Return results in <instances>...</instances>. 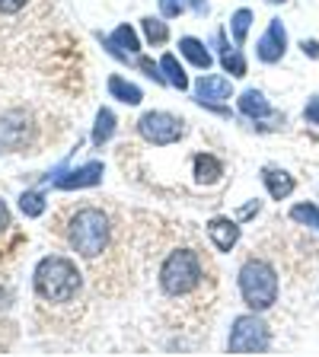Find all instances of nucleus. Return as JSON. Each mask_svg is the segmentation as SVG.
Returning a JSON list of instances; mask_svg holds the SVG:
<instances>
[{
    "label": "nucleus",
    "instance_id": "nucleus-1",
    "mask_svg": "<svg viewBox=\"0 0 319 357\" xmlns=\"http://www.w3.org/2000/svg\"><path fill=\"white\" fill-rule=\"evenodd\" d=\"M156 287L163 303L172 306L182 322L198 319L208 306H214V268L195 245H176L156 268Z\"/></svg>",
    "mask_w": 319,
    "mask_h": 357
},
{
    "label": "nucleus",
    "instance_id": "nucleus-2",
    "mask_svg": "<svg viewBox=\"0 0 319 357\" xmlns=\"http://www.w3.org/2000/svg\"><path fill=\"white\" fill-rule=\"evenodd\" d=\"M115 227L119 223L112 220L109 211L96 208V204H80V208L67 211L58 223V233L93 268L96 281L103 278V268L105 278H109V261L115 255Z\"/></svg>",
    "mask_w": 319,
    "mask_h": 357
},
{
    "label": "nucleus",
    "instance_id": "nucleus-3",
    "mask_svg": "<svg viewBox=\"0 0 319 357\" xmlns=\"http://www.w3.org/2000/svg\"><path fill=\"white\" fill-rule=\"evenodd\" d=\"M32 287H36V297L42 306L64 310V306H74L80 300L83 275L77 261H71L67 255H45L36 265Z\"/></svg>",
    "mask_w": 319,
    "mask_h": 357
},
{
    "label": "nucleus",
    "instance_id": "nucleus-4",
    "mask_svg": "<svg viewBox=\"0 0 319 357\" xmlns=\"http://www.w3.org/2000/svg\"><path fill=\"white\" fill-rule=\"evenodd\" d=\"M239 294L249 310H268L278 300V275L275 268L262 259H249L239 268Z\"/></svg>",
    "mask_w": 319,
    "mask_h": 357
},
{
    "label": "nucleus",
    "instance_id": "nucleus-5",
    "mask_svg": "<svg viewBox=\"0 0 319 357\" xmlns=\"http://www.w3.org/2000/svg\"><path fill=\"white\" fill-rule=\"evenodd\" d=\"M272 342V335H268V326L259 319V316H239L230 328V354H262Z\"/></svg>",
    "mask_w": 319,
    "mask_h": 357
},
{
    "label": "nucleus",
    "instance_id": "nucleus-6",
    "mask_svg": "<svg viewBox=\"0 0 319 357\" xmlns=\"http://www.w3.org/2000/svg\"><path fill=\"white\" fill-rule=\"evenodd\" d=\"M138 131H141L144 141L156 144V147H166V144H176L186 134V121L170 115V112H147L138 121Z\"/></svg>",
    "mask_w": 319,
    "mask_h": 357
},
{
    "label": "nucleus",
    "instance_id": "nucleus-7",
    "mask_svg": "<svg viewBox=\"0 0 319 357\" xmlns=\"http://www.w3.org/2000/svg\"><path fill=\"white\" fill-rule=\"evenodd\" d=\"M48 182H54V185L64 188V192L99 185V182H103V163L93 160V163H83V166H77V169H71V172H58V176H52Z\"/></svg>",
    "mask_w": 319,
    "mask_h": 357
},
{
    "label": "nucleus",
    "instance_id": "nucleus-8",
    "mask_svg": "<svg viewBox=\"0 0 319 357\" xmlns=\"http://www.w3.org/2000/svg\"><path fill=\"white\" fill-rule=\"evenodd\" d=\"M284 48H288V32H284L281 20H272L265 36L255 45V54H259V61H265V64H275V61L284 58Z\"/></svg>",
    "mask_w": 319,
    "mask_h": 357
},
{
    "label": "nucleus",
    "instance_id": "nucleus-9",
    "mask_svg": "<svg viewBox=\"0 0 319 357\" xmlns=\"http://www.w3.org/2000/svg\"><path fill=\"white\" fill-rule=\"evenodd\" d=\"M230 80L227 77H217V74H208V77H198L195 83V96H198L201 105H221L230 99Z\"/></svg>",
    "mask_w": 319,
    "mask_h": 357
},
{
    "label": "nucleus",
    "instance_id": "nucleus-10",
    "mask_svg": "<svg viewBox=\"0 0 319 357\" xmlns=\"http://www.w3.org/2000/svg\"><path fill=\"white\" fill-rule=\"evenodd\" d=\"M208 236L221 252H230L233 245L239 243V227L233 220H227V217H214V220L208 223Z\"/></svg>",
    "mask_w": 319,
    "mask_h": 357
},
{
    "label": "nucleus",
    "instance_id": "nucleus-11",
    "mask_svg": "<svg viewBox=\"0 0 319 357\" xmlns=\"http://www.w3.org/2000/svg\"><path fill=\"white\" fill-rule=\"evenodd\" d=\"M103 45L109 48L115 58H128V54H134L138 48H141V42H138V32L131 29V26H119V29L112 32L109 38H103Z\"/></svg>",
    "mask_w": 319,
    "mask_h": 357
},
{
    "label": "nucleus",
    "instance_id": "nucleus-12",
    "mask_svg": "<svg viewBox=\"0 0 319 357\" xmlns=\"http://www.w3.org/2000/svg\"><path fill=\"white\" fill-rule=\"evenodd\" d=\"M221 176H223V163L217 156H211V153L195 156V178H198L201 185H214Z\"/></svg>",
    "mask_w": 319,
    "mask_h": 357
},
{
    "label": "nucleus",
    "instance_id": "nucleus-13",
    "mask_svg": "<svg viewBox=\"0 0 319 357\" xmlns=\"http://www.w3.org/2000/svg\"><path fill=\"white\" fill-rule=\"evenodd\" d=\"M262 178H265L268 195H272V198H275V201L288 198V195L294 192V178H290L284 169H275V166H268V169L262 172Z\"/></svg>",
    "mask_w": 319,
    "mask_h": 357
},
{
    "label": "nucleus",
    "instance_id": "nucleus-14",
    "mask_svg": "<svg viewBox=\"0 0 319 357\" xmlns=\"http://www.w3.org/2000/svg\"><path fill=\"white\" fill-rule=\"evenodd\" d=\"M239 112L249 115V119H268V115H272V105L265 102V96H262L259 89H246L243 96H239Z\"/></svg>",
    "mask_w": 319,
    "mask_h": 357
},
{
    "label": "nucleus",
    "instance_id": "nucleus-15",
    "mask_svg": "<svg viewBox=\"0 0 319 357\" xmlns=\"http://www.w3.org/2000/svg\"><path fill=\"white\" fill-rule=\"evenodd\" d=\"M109 93L115 99H121L125 105H138L144 99V93H141V86H134V83H128L125 77H119V74H112L109 77Z\"/></svg>",
    "mask_w": 319,
    "mask_h": 357
},
{
    "label": "nucleus",
    "instance_id": "nucleus-16",
    "mask_svg": "<svg viewBox=\"0 0 319 357\" xmlns=\"http://www.w3.org/2000/svg\"><path fill=\"white\" fill-rule=\"evenodd\" d=\"M179 52L186 54V58L192 61L195 67H201V70H208V67H211V61H214V58H211V52H208V48H205V45H201L198 38H192V36H186V38H182V42H179Z\"/></svg>",
    "mask_w": 319,
    "mask_h": 357
},
{
    "label": "nucleus",
    "instance_id": "nucleus-17",
    "mask_svg": "<svg viewBox=\"0 0 319 357\" xmlns=\"http://www.w3.org/2000/svg\"><path fill=\"white\" fill-rule=\"evenodd\" d=\"M214 45L221 48V64H223V70H227V74H233V77H246V61H243V54H239L237 48L230 52V48L223 45V32H217Z\"/></svg>",
    "mask_w": 319,
    "mask_h": 357
},
{
    "label": "nucleus",
    "instance_id": "nucleus-18",
    "mask_svg": "<svg viewBox=\"0 0 319 357\" xmlns=\"http://www.w3.org/2000/svg\"><path fill=\"white\" fill-rule=\"evenodd\" d=\"M160 70H163V77H166V83H172L176 89H188V77H186V70H182V64H179L172 54H163L160 58Z\"/></svg>",
    "mask_w": 319,
    "mask_h": 357
},
{
    "label": "nucleus",
    "instance_id": "nucleus-19",
    "mask_svg": "<svg viewBox=\"0 0 319 357\" xmlns=\"http://www.w3.org/2000/svg\"><path fill=\"white\" fill-rule=\"evenodd\" d=\"M112 134H115V115H112V109H99L96 112V125H93V144L103 147Z\"/></svg>",
    "mask_w": 319,
    "mask_h": 357
},
{
    "label": "nucleus",
    "instance_id": "nucleus-20",
    "mask_svg": "<svg viewBox=\"0 0 319 357\" xmlns=\"http://www.w3.org/2000/svg\"><path fill=\"white\" fill-rule=\"evenodd\" d=\"M290 220H297V223H304V227L319 230V208L316 204H297V208H290Z\"/></svg>",
    "mask_w": 319,
    "mask_h": 357
},
{
    "label": "nucleus",
    "instance_id": "nucleus-21",
    "mask_svg": "<svg viewBox=\"0 0 319 357\" xmlns=\"http://www.w3.org/2000/svg\"><path fill=\"white\" fill-rule=\"evenodd\" d=\"M249 22H253V13L249 10H237L230 20V32H233V42L243 45L246 42V32H249Z\"/></svg>",
    "mask_w": 319,
    "mask_h": 357
},
{
    "label": "nucleus",
    "instance_id": "nucleus-22",
    "mask_svg": "<svg viewBox=\"0 0 319 357\" xmlns=\"http://www.w3.org/2000/svg\"><path fill=\"white\" fill-rule=\"evenodd\" d=\"M20 208H22V214H26V217H42V214H45V198H42V192H22Z\"/></svg>",
    "mask_w": 319,
    "mask_h": 357
},
{
    "label": "nucleus",
    "instance_id": "nucleus-23",
    "mask_svg": "<svg viewBox=\"0 0 319 357\" xmlns=\"http://www.w3.org/2000/svg\"><path fill=\"white\" fill-rule=\"evenodd\" d=\"M144 36H147L150 45H163L166 38H170V29H166V22L154 20V16H147L144 20Z\"/></svg>",
    "mask_w": 319,
    "mask_h": 357
},
{
    "label": "nucleus",
    "instance_id": "nucleus-24",
    "mask_svg": "<svg viewBox=\"0 0 319 357\" xmlns=\"http://www.w3.org/2000/svg\"><path fill=\"white\" fill-rule=\"evenodd\" d=\"M182 10H186V0H160V13H163L166 20L182 16Z\"/></svg>",
    "mask_w": 319,
    "mask_h": 357
},
{
    "label": "nucleus",
    "instance_id": "nucleus-25",
    "mask_svg": "<svg viewBox=\"0 0 319 357\" xmlns=\"http://www.w3.org/2000/svg\"><path fill=\"white\" fill-rule=\"evenodd\" d=\"M138 64H141V70H144V74H147L154 83H163V80H166V77L160 74V67H156L150 58H141V61H138Z\"/></svg>",
    "mask_w": 319,
    "mask_h": 357
},
{
    "label": "nucleus",
    "instance_id": "nucleus-26",
    "mask_svg": "<svg viewBox=\"0 0 319 357\" xmlns=\"http://www.w3.org/2000/svg\"><path fill=\"white\" fill-rule=\"evenodd\" d=\"M26 3H29V0H0V13H3V16H16L20 10H26Z\"/></svg>",
    "mask_w": 319,
    "mask_h": 357
},
{
    "label": "nucleus",
    "instance_id": "nucleus-27",
    "mask_svg": "<svg viewBox=\"0 0 319 357\" xmlns=\"http://www.w3.org/2000/svg\"><path fill=\"white\" fill-rule=\"evenodd\" d=\"M304 119L310 121V125H319V96H313L310 102H306V109H304Z\"/></svg>",
    "mask_w": 319,
    "mask_h": 357
},
{
    "label": "nucleus",
    "instance_id": "nucleus-28",
    "mask_svg": "<svg viewBox=\"0 0 319 357\" xmlns=\"http://www.w3.org/2000/svg\"><path fill=\"white\" fill-rule=\"evenodd\" d=\"M7 230H10V211H7V204L0 201V239H3Z\"/></svg>",
    "mask_w": 319,
    "mask_h": 357
},
{
    "label": "nucleus",
    "instance_id": "nucleus-29",
    "mask_svg": "<svg viewBox=\"0 0 319 357\" xmlns=\"http://www.w3.org/2000/svg\"><path fill=\"white\" fill-rule=\"evenodd\" d=\"M300 48H304V54H310V58H319V42H306V38H304V45H300Z\"/></svg>",
    "mask_w": 319,
    "mask_h": 357
},
{
    "label": "nucleus",
    "instance_id": "nucleus-30",
    "mask_svg": "<svg viewBox=\"0 0 319 357\" xmlns=\"http://www.w3.org/2000/svg\"><path fill=\"white\" fill-rule=\"evenodd\" d=\"M188 3H192V7H195V13H198V16H205V13H208V3H205V0H188Z\"/></svg>",
    "mask_w": 319,
    "mask_h": 357
},
{
    "label": "nucleus",
    "instance_id": "nucleus-31",
    "mask_svg": "<svg viewBox=\"0 0 319 357\" xmlns=\"http://www.w3.org/2000/svg\"><path fill=\"white\" fill-rule=\"evenodd\" d=\"M268 3H284V0H268Z\"/></svg>",
    "mask_w": 319,
    "mask_h": 357
}]
</instances>
